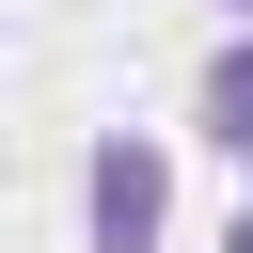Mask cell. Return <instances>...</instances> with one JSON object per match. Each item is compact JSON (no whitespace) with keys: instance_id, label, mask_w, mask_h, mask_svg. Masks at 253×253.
Instances as JSON below:
<instances>
[{"instance_id":"3957f363","label":"cell","mask_w":253,"mask_h":253,"mask_svg":"<svg viewBox=\"0 0 253 253\" xmlns=\"http://www.w3.org/2000/svg\"><path fill=\"white\" fill-rule=\"evenodd\" d=\"M221 253H253V206H237V221H221Z\"/></svg>"},{"instance_id":"277c9868","label":"cell","mask_w":253,"mask_h":253,"mask_svg":"<svg viewBox=\"0 0 253 253\" xmlns=\"http://www.w3.org/2000/svg\"><path fill=\"white\" fill-rule=\"evenodd\" d=\"M221 16H237V32H253V0H221Z\"/></svg>"},{"instance_id":"6da1fadb","label":"cell","mask_w":253,"mask_h":253,"mask_svg":"<svg viewBox=\"0 0 253 253\" xmlns=\"http://www.w3.org/2000/svg\"><path fill=\"white\" fill-rule=\"evenodd\" d=\"M174 237V158L142 126H95L79 142V253H158Z\"/></svg>"},{"instance_id":"7a4b0ae2","label":"cell","mask_w":253,"mask_h":253,"mask_svg":"<svg viewBox=\"0 0 253 253\" xmlns=\"http://www.w3.org/2000/svg\"><path fill=\"white\" fill-rule=\"evenodd\" d=\"M190 142L253 158V32H221V47H206V79H190Z\"/></svg>"}]
</instances>
